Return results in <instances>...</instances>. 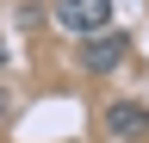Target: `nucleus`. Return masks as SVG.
<instances>
[{"label": "nucleus", "mask_w": 149, "mask_h": 143, "mask_svg": "<svg viewBox=\"0 0 149 143\" xmlns=\"http://www.w3.org/2000/svg\"><path fill=\"white\" fill-rule=\"evenodd\" d=\"M106 124H112V131H149V112H143V106H112V112H106Z\"/></svg>", "instance_id": "nucleus-3"}, {"label": "nucleus", "mask_w": 149, "mask_h": 143, "mask_svg": "<svg viewBox=\"0 0 149 143\" xmlns=\"http://www.w3.org/2000/svg\"><path fill=\"white\" fill-rule=\"evenodd\" d=\"M56 25H68V31H106L112 25V0H56Z\"/></svg>", "instance_id": "nucleus-1"}, {"label": "nucleus", "mask_w": 149, "mask_h": 143, "mask_svg": "<svg viewBox=\"0 0 149 143\" xmlns=\"http://www.w3.org/2000/svg\"><path fill=\"white\" fill-rule=\"evenodd\" d=\"M118 56H124V38H93V44H87V68H93V75L118 68Z\"/></svg>", "instance_id": "nucleus-2"}]
</instances>
